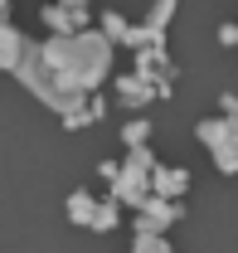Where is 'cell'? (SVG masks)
Segmentation results:
<instances>
[{
    "label": "cell",
    "mask_w": 238,
    "mask_h": 253,
    "mask_svg": "<svg viewBox=\"0 0 238 253\" xmlns=\"http://www.w3.org/2000/svg\"><path fill=\"white\" fill-rule=\"evenodd\" d=\"M151 180H156L160 195H180V190L190 185V175H185V170H151Z\"/></svg>",
    "instance_id": "1"
},
{
    "label": "cell",
    "mask_w": 238,
    "mask_h": 253,
    "mask_svg": "<svg viewBox=\"0 0 238 253\" xmlns=\"http://www.w3.org/2000/svg\"><path fill=\"white\" fill-rule=\"evenodd\" d=\"M121 141H126V146H146V141H151V122H146V117L126 122V126H121Z\"/></svg>",
    "instance_id": "2"
},
{
    "label": "cell",
    "mask_w": 238,
    "mask_h": 253,
    "mask_svg": "<svg viewBox=\"0 0 238 253\" xmlns=\"http://www.w3.org/2000/svg\"><path fill=\"white\" fill-rule=\"evenodd\" d=\"M92 214H97V210H92V195H73V200H68V219L73 224H92Z\"/></svg>",
    "instance_id": "3"
},
{
    "label": "cell",
    "mask_w": 238,
    "mask_h": 253,
    "mask_svg": "<svg viewBox=\"0 0 238 253\" xmlns=\"http://www.w3.org/2000/svg\"><path fill=\"white\" fill-rule=\"evenodd\" d=\"M112 224H117V200H102L92 214V229H112Z\"/></svg>",
    "instance_id": "4"
},
{
    "label": "cell",
    "mask_w": 238,
    "mask_h": 253,
    "mask_svg": "<svg viewBox=\"0 0 238 253\" xmlns=\"http://www.w3.org/2000/svg\"><path fill=\"white\" fill-rule=\"evenodd\" d=\"M170 15H175V0H156V10H151V30H165Z\"/></svg>",
    "instance_id": "5"
}]
</instances>
